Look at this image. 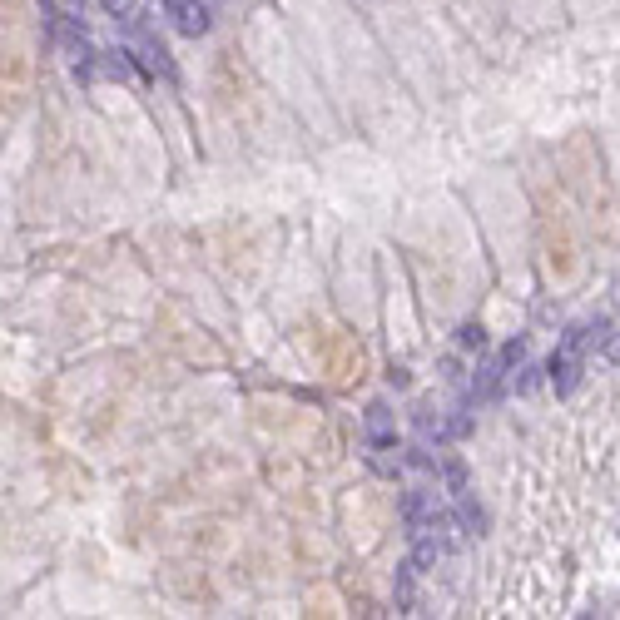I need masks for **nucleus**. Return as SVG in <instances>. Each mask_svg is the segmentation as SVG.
<instances>
[{"label": "nucleus", "instance_id": "1", "mask_svg": "<svg viewBox=\"0 0 620 620\" xmlns=\"http://www.w3.org/2000/svg\"><path fill=\"white\" fill-rule=\"evenodd\" d=\"M606 343H611V318L576 323V328L556 343V353H551V387H556V392H576V382H581V372L591 363V353H601Z\"/></svg>", "mask_w": 620, "mask_h": 620}, {"label": "nucleus", "instance_id": "2", "mask_svg": "<svg viewBox=\"0 0 620 620\" xmlns=\"http://www.w3.org/2000/svg\"><path fill=\"white\" fill-rule=\"evenodd\" d=\"M521 358H526V338H516V343H506L501 353H496L487 368L472 377V392H467V402H492V397H501V387L511 382V368H521Z\"/></svg>", "mask_w": 620, "mask_h": 620}, {"label": "nucleus", "instance_id": "3", "mask_svg": "<svg viewBox=\"0 0 620 620\" xmlns=\"http://www.w3.org/2000/svg\"><path fill=\"white\" fill-rule=\"evenodd\" d=\"M169 15H174V30L189 35V40H199L209 30V5L204 0H169Z\"/></svg>", "mask_w": 620, "mask_h": 620}, {"label": "nucleus", "instance_id": "4", "mask_svg": "<svg viewBox=\"0 0 620 620\" xmlns=\"http://www.w3.org/2000/svg\"><path fill=\"white\" fill-rule=\"evenodd\" d=\"M368 437H372V447L382 452L387 447V437H392V427H387V407L382 402H372L368 407Z\"/></svg>", "mask_w": 620, "mask_h": 620}, {"label": "nucleus", "instance_id": "5", "mask_svg": "<svg viewBox=\"0 0 620 620\" xmlns=\"http://www.w3.org/2000/svg\"><path fill=\"white\" fill-rule=\"evenodd\" d=\"M100 5H105V10H110V15H124V10H129V5H134V0H100Z\"/></svg>", "mask_w": 620, "mask_h": 620}]
</instances>
